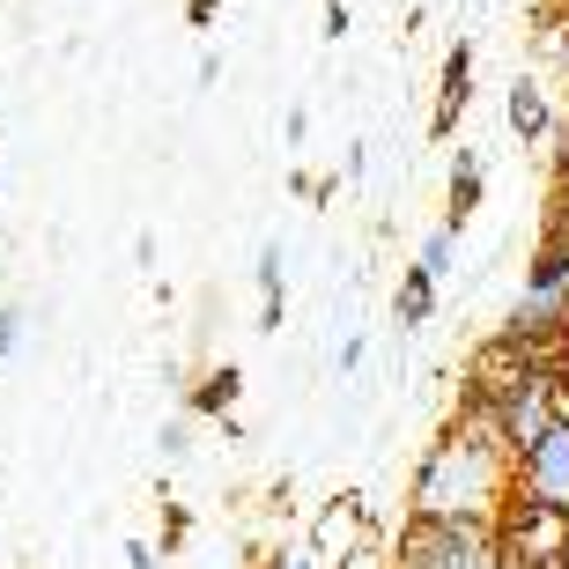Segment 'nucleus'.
Instances as JSON below:
<instances>
[{
	"instance_id": "nucleus-1",
	"label": "nucleus",
	"mask_w": 569,
	"mask_h": 569,
	"mask_svg": "<svg viewBox=\"0 0 569 569\" xmlns=\"http://www.w3.org/2000/svg\"><path fill=\"white\" fill-rule=\"evenodd\" d=\"M510 496H518V459H510L481 407H466L459 429H443L429 443V459L415 466V503L407 518H459V526H503Z\"/></svg>"
},
{
	"instance_id": "nucleus-2",
	"label": "nucleus",
	"mask_w": 569,
	"mask_h": 569,
	"mask_svg": "<svg viewBox=\"0 0 569 569\" xmlns=\"http://www.w3.org/2000/svg\"><path fill=\"white\" fill-rule=\"evenodd\" d=\"M385 569H510L496 526H459V518H407Z\"/></svg>"
},
{
	"instance_id": "nucleus-3",
	"label": "nucleus",
	"mask_w": 569,
	"mask_h": 569,
	"mask_svg": "<svg viewBox=\"0 0 569 569\" xmlns=\"http://www.w3.org/2000/svg\"><path fill=\"white\" fill-rule=\"evenodd\" d=\"M362 548H378V540H370V503H362V496H333L326 510H311L303 555H318L326 569H340V562H356Z\"/></svg>"
},
{
	"instance_id": "nucleus-4",
	"label": "nucleus",
	"mask_w": 569,
	"mask_h": 569,
	"mask_svg": "<svg viewBox=\"0 0 569 569\" xmlns=\"http://www.w3.org/2000/svg\"><path fill=\"white\" fill-rule=\"evenodd\" d=\"M503 127H510V141H526V148H540L548 133H562V127H555V97L540 89V74H510V89H503Z\"/></svg>"
},
{
	"instance_id": "nucleus-5",
	"label": "nucleus",
	"mask_w": 569,
	"mask_h": 569,
	"mask_svg": "<svg viewBox=\"0 0 569 569\" xmlns=\"http://www.w3.org/2000/svg\"><path fill=\"white\" fill-rule=\"evenodd\" d=\"M466 97H473V38H451V52H443V82H437V119H429L443 141H451V127L466 119Z\"/></svg>"
},
{
	"instance_id": "nucleus-6",
	"label": "nucleus",
	"mask_w": 569,
	"mask_h": 569,
	"mask_svg": "<svg viewBox=\"0 0 569 569\" xmlns=\"http://www.w3.org/2000/svg\"><path fill=\"white\" fill-rule=\"evenodd\" d=\"M481 178H488L481 148H459V156H451V200H443V230H466V214L481 208Z\"/></svg>"
},
{
	"instance_id": "nucleus-7",
	"label": "nucleus",
	"mask_w": 569,
	"mask_h": 569,
	"mask_svg": "<svg viewBox=\"0 0 569 569\" xmlns=\"http://www.w3.org/2000/svg\"><path fill=\"white\" fill-rule=\"evenodd\" d=\"M429 318H437V281H429L422 267H407V274L392 281V326H400V333H422Z\"/></svg>"
},
{
	"instance_id": "nucleus-8",
	"label": "nucleus",
	"mask_w": 569,
	"mask_h": 569,
	"mask_svg": "<svg viewBox=\"0 0 569 569\" xmlns=\"http://www.w3.org/2000/svg\"><path fill=\"white\" fill-rule=\"evenodd\" d=\"M237 400H244V370H230V362H222L214 378L186 385V407H192V415H214V429H222V422L237 415Z\"/></svg>"
},
{
	"instance_id": "nucleus-9",
	"label": "nucleus",
	"mask_w": 569,
	"mask_h": 569,
	"mask_svg": "<svg viewBox=\"0 0 569 569\" xmlns=\"http://www.w3.org/2000/svg\"><path fill=\"white\" fill-rule=\"evenodd\" d=\"M415 267H422V274L443 289V281H451V267H459V230H443V222H437V230L422 237V252H415Z\"/></svg>"
},
{
	"instance_id": "nucleus-10",
	"label": "nucleus",
	"mask_w": 569,
	"mask_h": 569,
	"mask_svg": "<svg viewBox=\"0 0 569 569\" xmlns=\"http://www.w3.org/2000/svg\"><path fill=\"white\" fill-rule=\"evenodd\" d=\"M252 281H259V303H281V296H289V252H281V244H259Z\"/></svg>"
},
{
	"instance_id": "nucleus-11",
	"label": "nucleus",
	"mask_w": 569,
	"mask_h": 569,
	"mask_svg": "<svg viewBox=\"0 0 569 569\" xmlns=\"http://www.w3.org/2000/svg\"><path fill=\"white\" fill-rule=\"evenodd\" d=\"M22 340H30V303L0 296V362H8V356H22Z\"/></svg>"
},
{
	"instance_id": "nucleus-12",
	"label": "nucleus",
	"mask_w": 569,
	"mask_h": 569,
	"mask_svg": "<svg viewBox=\"0 0 569 569\" xmlns=\"http://www.w3.org/2000/svg\"><path fill=\"white\" fill-rule=\"evenodd\" d=\"M156 451H163L170 466H178V459H186V451H192V422H186V415H178V422H163V429H156Z\"/></svg>"
},
{
	"instance_id": "nucleus-13",
	"label": "nucleus",
	"mask_w": 569,
	"mask_h": 569,
	"mask_svg": "<svg viewBox=\"0 0 569 569\" xmlns=\"http://www.w3.org/2000/svg\"><path fill=\"white\" fill-rule=\"evenodd\" d=\"M362 356H370V333H340V348H333V370L348 378V370H362Z\"/></svg>"
},
{
	"instance_id": "nucleus-14",
	"label": "nucleus",
	"mask_w": 569,
	"mask_h": 569,
	"mask_svg": "<svg viewBox=\"0 0 569 569\" xmlns=\"http://www.w3.org/2000/svg\"><path fill=\"white\" fill-rule=\"evenodd\" d=\"M348 22H356V8H348V0H326V16H318L326 44H340V38H348Z\"/></svg>"
},
{
	"instance_id": "nucleus-15",
	"label": "nucleus",
	"mask_w": 569,
	"mask_h": 569,
	"mask_svg": "<svg viewBox=\"0 0 569 569\" xmlns=\"http://www.w3.org/2000/svg\"><path fill=\"white\" fill-rule=\"evenodd\" d=\"M281 141H289V148L311 141V104H289V111H281Z\"/></svg>"
},
{
	"instance_id": "nucleus-16",
	"label": "nucleus",
	"mask_w": 569,
	"mask_h": 569,
	"mask_svg": "<svg viewBox=\"0 0 569 569\" xmlns=\"http://www.w3.org/2000/svg\"><path fill=\"white\" fill-rule=\"evenodd\" d=\"M222 82V52H200V67H192V89H214Z\"/></svg>"
},
{
	"instance_id": "nucleus-17",
	"label": "nucleus",
	"mask_w": 569,
	"mask_h": 569,
	"mask_svg": "<svg viewBox=\"0 0 569 569\" xmlns=\"http://www.w3.org/2000/svg\"><path fill=\"white\" fill-rule=\"evenodd\" d=\"M119 562H127V569H156V548H148V540H127V548H119Z\"/></svg>"
},
{
	"instance_id": "nucleus-18",
	"label": "nucleus",
	"mask_w": 569,
	"mask_h": 569,
	"mask_svg": "<svg viewBox=\"0 0 569 569\" xmlns=\"http://www.w3.org/2000/svg\"><path fill=\"white\" fill-rule=\"evenodd\" d=\"M214 16H222V0H186V22H192V30H208Z\"/></svg>"
},
{
	"instance_id": "nucleus-19",
	"label": "nucleus",
	"mask_w": 569,
	"mask_h": 569,
	"mask_svg": "<svg viewBox=\"0 0 569 569\" xmlns=\"http://www.w3.org/2000/svg\"><path fill=\"white\" fill-rule=\"evenodd\" d=\"M133 267H141V274H156V230L133 237Z\"/></svg>"
},
{
	"instance_id": "nucleus-20",
	"label": "nucleus",
	"mask_w": 569,
	"mask_h": 569,
	"mask_svg": "<svg viewBox=\"0 0 569 569\" xmlns=\"http://www.w3.org/2000/svg\"><path fill=\"white\" fill-rule=\"evenodd\" d=\"M274 569H326V562H318V555H303V548H296V555H274Z\"/></svg>"
},
{
	"instance_id": "nucleus-21",
	"label": "nucleus",
	"mask_w": 569,
	"mask_h": 569,
	"mask_svg": "<svg viewBox=\"0 0 569 569\" xmlns=\"http://www.w3.org/2000/svg\"><path fill=\"white\" fill-rule=\"evenodd\" d=\"M562 569H569V540H562Z\"/></svg>"
}]
</instances>
